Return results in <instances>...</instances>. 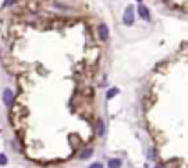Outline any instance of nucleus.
Instances as JSON below:
<instances>
[{"label": "nucleus", "instance_id": "nucleus-1", "mask_svg": "<svg viewBox=\"0 0 188 168\" xmlns=\"http://www.w3.org/2000/svg\"><path fill=\"white\" fill-rule=\"evenodd\" d=\"M133 22H135V7L127 6L126 11H124V24L126 26H133Z\"/></svg>", "mask_w": 188, "mask_h": 168}, {"label": "nucleus", "instance_id": "nucleus-2", "mask_svg": "<svg viewBox=\"0 0 188 168\" xmlns=\"http://www.w3.org/2000/svg\"><path fill=\"white\" fill-rule=\"evenodd\" d=\"M98 35H100V39H102V41H107L109 39V28H107V24H100L98 26Z\"/></svg>", "mask_w": 188, "mask_h": 168}, {"label": "nucleus", "instance_id": "nucleus-3", "mask_svg": "<svg viewBox=\"0 0 188 168\" xmlns=\"http://www.w3.org/2000/svg\"><path fill=\"white\" fill-rule=\"evenodd\" d=\"M138 15L142 20H149V11H148L146 6H138Z\"/></svg>", "mask_w": 188, "mask_h": 168}, {"label": "nucleus", "instance_id": "nucleus-4", "mask_svg": "<svg viewBox=\"0 0 188 168\" xmlns=\"http://www.w3.org/2000/svg\"><path fill=\"white\" fill-rule=\"evenodd\" d=\"M11 102H13V92H11L9 89H6V91H4V103L9 107V106H11Z\"/></svg>", "mask_w": 188, "mask_h": 168}, {"label": "nucleus", "instance_id": "nucleus-5", "mask_svg": "<svg viewBox=\"0 0 188 168\" xmlns=\"http://www.w3.org/2000/svg\"><path fill=\"white\" fill-rule=\"evenodd\" d=\"M107 166H109V168H120V166H122V161H120V159H111V161L107 163Z\"/></svg>", "mask_w": 188, "mask_h": 168}, {"label": "nucleus", "instance_id": "nucleus-6", "mask_svg": "<svg viewBox=\"0 0 188 168\" xmlns=\"http://www.w3.org/2000/svg\"><path fill=\"white\" fill-rule=\"evenodd\" d=\"M103 131H105V126H103V120H98V135L102 137L103 135Z\"/></svg>", "mask_w": 188, "mask_h": 168}, {"label": "nucleus", "instance_id": "nucleus-7", "mask_svg": "<svg viewBox=\"0 0 188 168\" xmlns=\"http://www.w3.org/2000/svg\"><path fill=\"white\" fill-rule=\"evenodd\" d=\"M116 94H118V89H109V91H107V100H111V98H114V96H116Z\"/></svg>", "mask_w": 188, "mask_h": 168}, {"label": "nucleus", "instance_id": "nucleus-8", "mask_svg": "<svg viewBox=\"0 0 188 168\" xmlns=\"http://www.w3.org/2000/svg\"><path fill=\"white\" fill-rule=\"evenodd\" d=\"M92 155V150L88 148V150H83V153H80V159H87V157H91Z\"/></svg>", "mask_w": 188, "mask_h": 168}, {"label": "nucleus", "instance_id": "nucleus-9", "mask_svg": "<svg viewBox=\"0 0 188 168\" xmlns=\"http://www.w3.org/2000/svg\"><path fill=\"white\" fill-rule=\"evenodd\" d=\"M91 168H103V166H102V163H94Z\"/></svg>", "mask_w": 188, "mask_h": 168}, {"label": "nucleus", "instance_id": "nucleus-10", "mask_svg": "<svg viewBox=\"0 0 188 168\" xmlns=\"http://www.w3.org/2000/svg\"><path fill=\"white\" fill-rule=\"evenodd\" d=\"M13 2H15V0H6V4H4V6H9V4H13Z\"/></svg>", "mask_w": 188, "mask_h": 168}, {"label": "nucleus", "instance_id": "nucleus-11", "mask_svg": "<svg viewBox=\"0 0 188 168\" xmlns=\"http://www.w3.org/2000/svg\"><path fill=\"white\" fill-rule=\"evenodd\" d=\"M157 168H161V166H157Z\"/></svg>", "mask_w": 188, "mask_h": 168}, {"label": "nucleus", "instance_id": "nucleus-12", "mask_svg": "<svg viewBox=\"0 0 188 168\" xmlns=\"http://www.w3.org/2000/svg\"><path fill=\"white\" fill-rule=\"evenodd\" d=\"M138 2H140V0H138Z\"/></svg>", "mask_w": 188, "mask_h": 168}]
</instances>
